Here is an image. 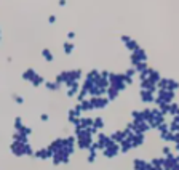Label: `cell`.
<instances>
[{"mask_svg": "<svg viewBox=\"0 0 179 170\" xmlns=\"http://www.w3.org/2000/svg\"><path fill=\"white\" fill-rule=\"evenodd\" d=\"M32 77H35V74H34L32 69H29V71L24 72V79H32Z\"/></svg>", "mask_w": 179, "mask_h": 170, "instance_id": "6da1fadb", "label": "cell"}, {"mask_svg": "<svg viewBox=\"0 0 179 170\" xmlns=\"http://www.w3.org/2000/svg\"><path fill=\"white\" fill-rule=\"evenodd\" d=\"M72 50V45L70 43H66V52H70Z\"/></svg>", "mask_w": 179, "mask_h": 170, "instance_id": "7a4b0ae2", "label": "cell"}]
</instances>
